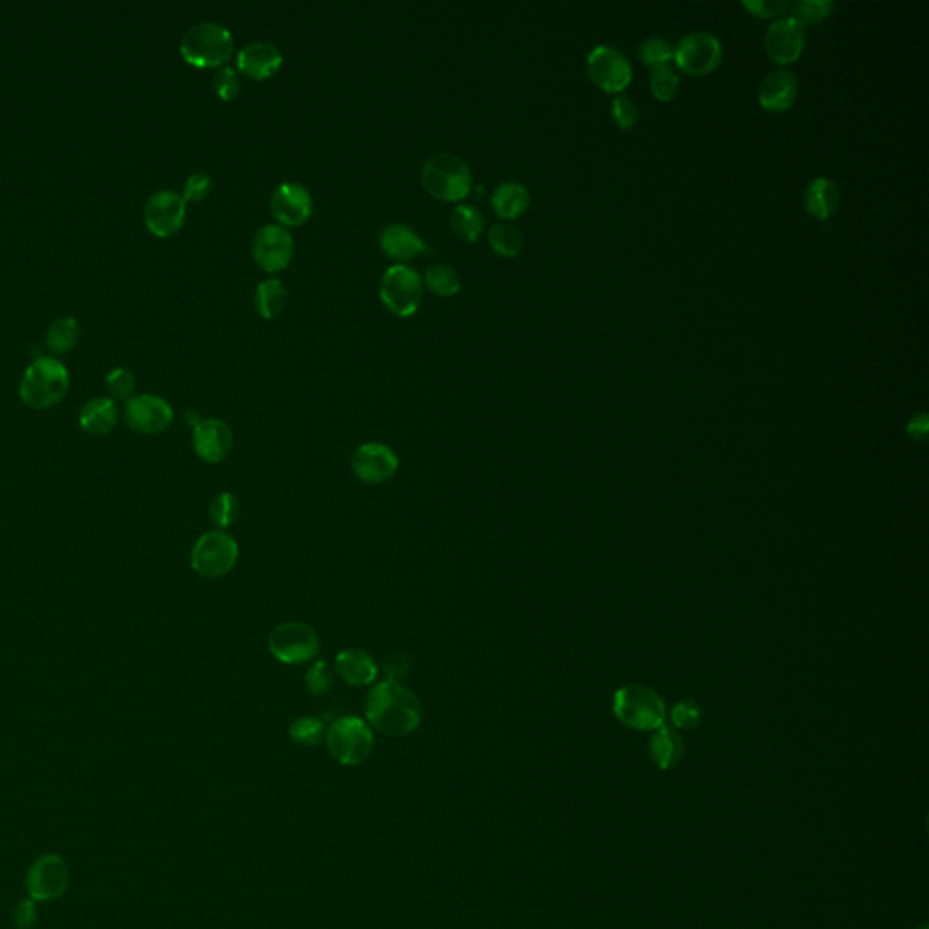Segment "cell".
Instances as JSON below:
<instances>
[{
	"label": "cell",
	"instance_id": "6da1fadb",
	"mask_svg": "<svg viewBox=\"0 0 929 929\" xmlns=\"http://www.w3.org/2000/svg\"><path fill=\"white\" fill-rule=\"evenodd\" d=\"M365 717L378 732L391 737H405L420 726V701L400 683L383 681L367 694Z\"/></svg>",
	"mask_w": 929,
	"mask_h": 929
},
{
	"label": "cell",
	"instance_id": "7a4b0ae2",
	"mask_svg": "<svg viewBox=\"0 0 929 929\" xmlns=\"http://www.w3.org/2000/svg\"><path fill=\"white\" fill-rule=\"evenodd\" d=\"M69 391V372L64 363L42 356L31 363L20 380V400L31 409H51L66 398Z\"/></svg>",
	"mask_w": 929,
	"mask_h": 929
},
{
	"label": "cell",
	"instance_id": "3957f363",
	"mask_svg": "<svg viewBox=\"0 0 929 929\" xmlns=\"http://www.w3.org/2000/svg\"><path fill=\"white\" fill-rule=\"evenodd\" d=\"M235 40L218 22H200L180 40V53L195 68H222L233 57Z\"/></svg>",
	"mask_w": 929,
	"mask_h": 929
},
{
	"label": "cell",
	"instance_id": "277c9868",
	"mask_svg": "<svg viewBox=\"0 0 929 929\" xmlns=\"http://www.w3.org/2000/svg\"><path fill=\"white\" fill-rule=\"evenodd\" d=\"M421 182L434 198L443 202H460L470 195L472 173L467 162L458 155L438 153L425 162Z\"/></svg>",
	"mask_w": 929,
	"mask_h": 929
},
{
	"label": "cell",
	"instance_id": "5b68a950",
	"mask_svg": "<svg viewBox=\"0 0 929 929\" xmlns=\"http://www.w3.org/2000/svg\"><path fill=\"white\" fill-rule=\"evenodd\" d=\"M327 750L336 763L342 766H358L371 757L374 750V734L367 721L354 715L338 717L325 732Z\"/></svg>",
	"mask_w": 929,
	"mask_h": 929
},
{
	"label": "cell",
	"instance_id": "8992f818",
	"mask_svg": "<svg viewBox=\"0 0 929 929\" xmlns=\"http://www.w3.org/2000/svg\"><path fill=\"white\" fill-rule=\"evenodd\" d=\"M614 712L621 723L634 730H657L665 723V703L657 692L630 685L617 690Z\"/></svg>",
	"mask_w": 929,
	"mask_h": 929
},
{
	"label": "cell",
	"instance_id": "52a82bcc",
	"mask_svg": "<svg viewBox=\"0 0 929 929\" xmlns=\"http://www.w3.org/2000/svg\"><path fill=\"white\" fill-rule=\"evenodd\" d=\"M423 296V282L414 267L396 264L389 267L380 282V298L392 314L409 318L418 313Z\"/></svg>",
	"mask_w": 929,
	"mask_h": 929
},
{
	"label": "cell",
	"instance_id": "ba28073f",
	"mask_svg": "<svg viewBox=\"0 0 929 929\" xmlns=\"http://www.w3.org/2000/svg\"><path fill=\"white\" fill-rule=\"evenodd\" d=\"M238 556L236 539L224 530H213L196 541L191 550V567L198 576L216 579L227 576L236 567Z\"/></svg>",
	"mask_w": 929,
	"mask_h": 929
},
{
	"label": "cell",
	"instance_id": "9c48e42d",
	"mask_svg": "<svg viewBox=\"0 0 929 929\" xmlns=\"http://www.w3.org/2000/svg\"><path fill=\"white\" fill-rule=\"evenodd\" d=\"M269 650L284 665H302L318 656L320 639L311 626L289 621L271 632Z\"/></svg>",
	"mask_w": 929,
	"mask_h": 929
},
{
	"label": "cell",
	"instance_id": "30bf717a",
	"mask_svg": "<svg viewBox=\"0 0 929 929\" xmlns=\"http://www.w3.org/2000/svg\"><path fill=\"white\" fill-rule=\"evenodd\" d=\"M68 862L57 853H44L37 857L26 875V890L31 900L49 902L66 893L69 886Z\"/></svg>",
	"mask_w": 929,
	"mask_h": 929
},
{
	"label": "cell",
	"instance_id": "8fae6325",
	"mask_svg": "<svg viewBox=\"0 0 929 929\" xmlns=\"http://www.w3.org/2000/svg\"><path fill=\"white\" fill-rule=\"evenodd\" d=\"M674 59L688 75L703 77L719 66L723 59V44L708 31L690 33L677 44Z\"/></svg>",
	"mask_w": 929,
	"mask_h": 929
},
{
	"label": "cell",
	"instance_id": "7c38bea8",
	"mask_svg": "<svg viewBox=\"0 0 929 929\" xmlns=\"http://www.w3.org/2000/svg\"><path fill=\"white\" fill-rule=\"evenodd\" d=\"M187 202L175 191L162 189L147 198L144 220L147 229L158 238L177 235L186 220Z\"/></svg>",
	"mask_w": 929,
	"mask_h": 929
},
{
	"label": "cell",
	"instance_id": "4fadbf2b",
	"mask_svg": "<svg viewBox=\"0 0 929 929\" xmlns=\"http://www.w3.org/2000/svg\"><path fill=\"white\" fill-rule=\"evenodd\" d=\"M124 418L131 431L153 436L171 427L175 420V412L164 398L155 394H140L128 401Z\"/></svg>",
	"mask_w": 929,
	"mask_h": 929
},
{
	"label": "cell",
	"instance_id": "5bb4252c",
	"mask_svg": "<svg viewBox=\"0 0 929 929\" xmlns=\"http://www.w3.org/2000/svg\"><path fill=\"white\" fill-rule=\"evenodd\" d=\"M294 238L282 225H264L253 238V258L265 273H280L291 264Z\"/></svg>",
	"mask_w": 929,
	"mask_h": 929
},
{
	"label": "cell",
	"instance_id": "9a60e30c",
	"mask_svg": "<svg viewBox=\"0 0 929 929\" xmlns=\"http://www.w3.org/2000/svg\"><path fill=\"white\" fill-rule=\"evenodd\" d=\"M588 75L607 93H621L632 82V66L625 55L610 46H597L587 59Z\"/></svg>",
	"mask_w": 929,
	"mask_h": 929
},
{
	"label": "cell",
	"instance_id": "2e32d148",
	"mask_svg": "<svg viewBox=\"0 0 929 929\" xmlns=\"http://www.w3.org/2000/svg\"><path fill=\"white\" fill-rule=\"evenodd\" d=\"M351 465L356 478H360L363 483L382 485L398 472L400 460L391 447L372 441L363 443L362 447L356 449Z\"/></svg>",
	"mask_w": 929,
	"mask_h": 929
},
{
	"label": "cell",
	"instance_id": "e0dca14e",
	"mask_svg": "<svg viewBox=\"0 0 929 929\" xmlns=\"http://www.w3.org/2000/svg\"><path fill=\"white\" fill-rule=\"evenodd\" d=\"M806 44V28L799 20L790 17H781L775 20L770 30L766 31V53L775 64H792L801 57L802 49Z\"/></svg>",
	"mask_w": 929,
	"mask_h": 929
},
{
	"label": "cell",
	"instance_id": "ac0fdd59",
	"mask_svg": "<svg viewBox=\"0 0 929 929\" xmlns=\"http://www.w3.org/2000/svg\"><path fill=\"white\" fill-rule=\"evenodd\" d=\"M269 209L276 222L296 227L305 224L313 215V196L302 184L285 182L274 189Z\"/></svg>",
	"mask_w": 929,
	"mask_h": 929
},
{
	"label": "cell",
	"instance_id": "d6986e66",
	"mask_svg": "<svg viewBox=\"0 0 929 929\" xmlns=\"http://www.w3.org/2000/svg\"><path fill=\"white\" fill-rule=\"evenodd\" d=\"M233 431L224 420L207 418L193 427V447L196 456L206 463H222L233 450Z\"/></svg>",
	"mask_w": 929,
	"mask_h": 929
},
{
	"label": "cell",
	"instance_id": "ffe728a7",
	"mask_svg": "<svg viewBox=\"0 0 929 929\" xmlns=\"http://www.w3.org/2000/svg\"><path fill=\"white\" fill-rule=\"evenodd\" d=\"M236 66L249 79H271L284 66V55L271 42L258 40L238 51Z\"/></svg>",
	"mask_w": 929,
	"mask_h": 929
},
{
	"label": "cell",
	"instance_id": "44dd1931",
	"mask_svg": "<svg viewBox=\"0 0 929 929\" xmlns=\"http://www.w3.org/2000/svg\"><path fill=\"white\" fill-rule=\"evenodd\" d=\"M380 247L385 255L396 262H411L431 251L423 238L405 224L387 225L380 235Z\"/></svg>",
	"mask_w": 929,
	"mask_h": 929
},
{
	"label": "cell",
	"instance_id": "7402d4cb",
	"mask_svg": "<svg viewBox=\"0 0 929 929\" xmlns=\"http://www.w3.org/2000/svg\"><path fill=\"white\" fill-rule=\"evenodd\" d=\"M797 79L792 71L786 69H777L770 75L764 77L761 86H759V104L766 111L772 113H783L792 108L795 98H797Z\"/></svg>",
	"mask_w": 929,
	"mask_h": 929
},
{
	"label": "cell",
	"instance_id": "603a6c76",
	"mask_svg": "<svg viewBox=\"0 0 929 929\" xmlns=\"http://www.w3.org/2000/svg\"><path fill=\"white\" fill-rule=\"evenodd\" d=\"M336 672L347 685L367 686L378 677V666L367 652L349 648L336 656Z\"/></svg>",
	"mask_w": 929,
	"mask_h": 929
},
{
	"label": "cell",
	"instance_id": "cb8c5ba5",
	"mask_svg": "<svg viewBox=\"0 0 929 929\" xmlns=\"http://www.w3.org/2000/svg\"><path fill=\"white\" fill-rule=\"evenodd\" d=\"M841 191L830 178H815L804 193V209L817 220H828L837 211Z\"/></svg>",
	"mask_w": 929,
	"mask_h": 929
},
{
	"label": "cell",
	"instance_id": "d4e9b609",
	"mask_svg": "<svg viewBox=\"0 0 929 929\" xmlns=\"http://www.w3.org/2000/svg\"><path fill=\"white\" fill-rule=\"evenodd\" d=\"M118 409L111 398H93L82 405L79 423L82 431L93 436H104L115 429Z\"/></svg>",
	"mask_w": 929,
	"mask_h": 929
},
{
	"label": "cell",
	"instance_id": "484cf974",
	"mask_svg": "<svg viewBox=\"0 0 929 929\" xmlns=\"http://www.w3.org/2000/svg\"><path fill=\"white\" fill-rule=\"evenodd\" d=\"M530 206V195L527 187L519 182H505L496 187L492 195V207L499 218L514 220L523 215Z\"/></svg>",
	"mask_w": 929,
	"mask_h": 929
},
{
	"label": "cell",
	"instance_id": "4316f807",
	"mask_svg": "<svg viewBox=\"0 0 929 929\" xmlns=\"http://www.w3.org/2000/svg\"><path fill=\"white\" fill-rule=\"evenodd\" d=\"M650 753L659 768L668 770V768H674L675 764L683 759L685 743L679 735L675 734L674 730L661 726L657 728L656 734L650 741Z\"/></svg>",
	"mask_w": 929,
	"mask_h": 929
},
{
	"label": "cell",
	"instance_id": "83f0119b",
	"mask_svg": "<svg viewBox=\"0 0 929 929\" xmlns=\"http://www.w3.org/2000/svg\"><path fill=\"white\" fill-rule=\"evenodd\" d=\"M255 304L258 313L265 320H274L284 313L287 305V293L280 280L269 278L256 287Z\"/></svg>",
	"mask_w": 929,
	"mask_h": 929
},
{
	"label": "cell",
	"instance_id": "f1b7e54d",
	"mask_svg": "<svg viewBox=\"0 0 929 929\" xmlns=\"http://www.w3.org/2000/svg\"><path fill=\"white\" fill-rule=\"evenodd\" d=\"M450 227H452L454 235L461 238L463 242L476 244L481 238L485 222H483V215L476 207L470 206V204H460V206L454 207V211L450 215Z\"/></svg>",
	"mask_w": 929,
	"mask_h": 929
},
{
	"label": "cell",
	"instance_id": "f546056e",
	"mask_svg": "<svg viewBox=\"0 0 929 929\" xmlns=\"http://www.w3.org/2000/svg\"><path fill=\"white\" fill-rule=\"evenodd\" d=\"M79 338V322L73 316H62L49 325L46 343L51 353L66 354L79 343Z\"/></svg>",
	"mask_w": 929,
	"mask_h": 929
},
{
	"label": "cell",
	"instance_id": "4dcf8cb0",
	"mask_svg": "<svg viewBox=\"0 0 929 929\" xmlns=\"http://www.w3.org/2000/svg\"><path fill=\"white\" fill-rule=\"evenodd\" d=\"M489 244L498 255L516 256L523 249V235L518 227L507 222H499L490 227Z\"/></svg>",
	"mask_w": 929,
	"mask_h": 929
},
{
	"label": "cell",
	"instance_id": "1f68e13d",
	"mask_svg": "<svg viewBox=\"0 0 929 929\" xmlns=\"http://www.w3.org/2000/svg\"><path fill=\"white\" fill-rule=\"evenodd\" d=\"M425 284L438 296H454L460 293V274L450 265L432 264L425 273Z\"/></svg>",
	"mask_w": 929,
	"mask_h": 929
},
{
	"label": "cell",
	"instance_id": "d6a6232c",
	"mask_svg": "<svg viewBox=\"0 0 929 929\" xmlns=\"http://www.w3.org/2000/svg\"><path fill=\"white\" fill-rule=\"evenodd\" d=\"M325 724L316 719V717H300L296 719L291 728H289V735L293 739L294 744L302 746V748H313V746H318L325 739Z\"/></svg>",
	"mask_w": 929,
	"mask_h": 929
},
{
	"label": "cell",
	"instance_id": "836d02e7",
	"mask_svg": "<svg viewBox=\"0 0 929 929\" xmlns=\"http://www.w3.org/2000/svg\"><path fill=\"white\" fill-rule=\"evenodd\" d=\"M209 518L218 529L233 527L240 518V501L231 492L218 494L209 505Z\"/></svg>",
	"mask_w": 929,
	"mask_h": 929
},
{
	"label": "cell",
	"instance_id": "e575fe53",
	"mask_svg": "<svg viewBox=\"0 0 929 929\" xmlns=\"http://www.w3.org/2000/svg\"><path fill=\"white\" fill-rule=\"evenodd\" d=\"M833 8L835 4L832 0H797L792 6V17L806 28V24H819L828 19Z\"/></svg>",
	"mask_w": 929,
	"mask_h": 929
},
{
	"label": "cell",
	"instance_id": "d590c367",
	"mask_svg": "<svg viewBox=\"0 0 929 929\" xmlns=\"http://www.w3.org/2000/svg\"><path fill=\"white\" fill-rule=\"evenodd\" d=\"M650 89L661 102H670L679 89V75L670 66H657L650 73Z\"/></svg>",
	"mask_w": 929,
	"mask_h": 929
},
{
	"label": "cell",
	"instance_id": "8d00e7d4",
	"mask_svg": "<svg viewBox=\"0 0 929 929\" xmlns=\"http://www.w3.org/2000/svg\"><path fill=\"white\" fill-rule=\"evenodd\" d=\"M637 51H639L641 60L648 66H652V68L670 66V60H674V49L670 48V44L661 37H650V39L643 40L639 44Z\"/></svg>",
	"mask_w": 929,
	"mask_h": 929
},
{
	"label": "cell",
	"instance_id": "74e56055",
	"mask_svg": "<svg viewBox=\"0 0 929 929\" xmlns=\"http://www.w3.org/2000/svg\"><path fill=\"white\" fill-rule=\"evenodd\" d=\"M106 389H108L109 396L113 401L131 400L133 392H135V376H133V372L124 369V367L113 369L106 378Z\"/></svg>",
	"mask_w": 929,
	"mask_h": 929
},
{
	"label": "cell",
	"instance_id": "f35d334b",
	"mask_svg": "<svg viewBox=\"0 0 929 929\" xmlns=\"http://www.w3.org/2000/svg\"><path fill=\"white\" fill-rule=\"evenodd\" d=\"M305 688L309 694L316 695V697L329 694V690L333 688V672L325 661H316L307 670Z\"/></svg>",
	"mask_w": 929,
	"mask_h": 929
},
{
	"label": "cell",
	"instance_id": "ab89813d",
	"mask_svg": "<svg viewBox=\"0 0 929 929\" xmlns=\"http://www.w3.org/2000/svg\"><path fill=\"white\" fill-rule=\"evenodd\" d=\"M213 86H215L216 95L224 102L235 100L242 91V82H240L236 69L229 68V66L218 68L213 77Z\"/></svg>",
	"mask_w": 929,
	"mask_h": 929
},
{
	"label": "cell",
	"instance_id": "60d3db41",
	"mask_svg": "<svg viewBox=\"0 0 929 929\" xmlns=\"http://www.w3.org/2000/svg\"><path fill=\"white\" fill-rule=\"evenodd\" d=\"M612 115L621 129H632L639 120V108L636 102L626 95H619L612 102Z\"/></svg>",
	"mask_w": 929,
	"mask_h": 929
},
{
	"label": "cell",
	"instance_id": "b9f144b4",
	"mask_svg": "<svg viewBox=\"0 0 929 929\" xmlns=\"http://www.w3.org/2000/svg\"><path fill=\"white\" fill-rule=\"evenodd\" d=\"M701 719H703V710L695 701H681L672 708V723L677 728H683V730L694 728L701 723Z\"/></svg>",
	"mask_w": 929,
	"mask_h": 929
},
{
	"label": "cell",
	"instance_id": "7bdbcfd3",
	"mask_svg": "<svg viewBox=\"0 0 929 929\" xmlns=\"http://www.w3.org/2000/svg\"><path fill=\"white\" fill-rule=\"evenodd\" d=\"M213 187V180L207 175L206 171H196L191 177L187 178L186 187H184V200L186 202H200L204 200Z\"/></svg>",
	"mask_w": 929,
	"mask_h": 929
},
{
	"label": "cell",
	"instance_id": "ee69618b",
	"mask_svg": "<svg viewBox=\"0 0 929 929\" xmlns=\"http://www.w3.org/2000/svg\"><path fill=\"white\" fill-rule=\"evenodd\" d=\"M39 920V910L35 900H20L13 911V924L17 929H33Z\"/></svg>",
	"mask_w": 929,
	"mask_h": 929
},
{
	"label": "cell",
	"instance_id": "f6af8a7d",
	"mask_svg": "<svg viewBox=\"0 0 929 929\" xmlns=\"http://www.w3.org/2000/svg\"><path fill=\"white\" fill-rule=\"evenodd\" d=\"M744 8L750 11L755 17H763V19H772V17H777L781 15L784 11L788 10V2H783V0H746L743 2Z\"/></svg>",
	"mask_w": 929,
	"mask_h": 929
},
{
	"label": "cell",
	"instance_id": "bcb514c9",
	"mask_svg": "<svg viewBox=\"0 0 929 929\" xmlns=\"http://www.w3.org/2000/svg\"><path fill=\"white\" fill-rule=\"evenodd\" d=\"M383 668H385V674H387V681L400 683L401 679H405L409 674L411 661H409V657L403 656V654H391V656L387 657Z\"/></svg>",
	"mask_w": 929,
	"mask_h": 929
},
{
	"label": "cell",
	"instance_id": "7dc6e473",
	"mask_svg": "<svg viewBox=\"0 0 929 929\" xmlns=\"http://www.w3.org/2000/svg\"><path fill=\"white\" fill-rule=\"evenodd\" d=\"M908 432H910L913 440H922L926 436V432H928V416L926 414L915 416L908 425Z\"/></svg>",
	"mask_w": 929,
	"mask_h": 929
}]
</instances>
